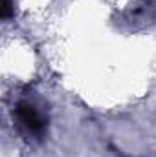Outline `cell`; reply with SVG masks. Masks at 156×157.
<instances>
[{
  "instance_id": "obj_1",
  "label": "cell",
  "mask_w": 156,
  "mask_h": 157,
  "mask_svg": "<svg viewBox=\"0 0 156 157\" xmlns=\"http://www.w3.org/2000/svg\"><path fill=\"white\" fill-rule=\"evenodd\" d=\"M18 124L31 135H39L40 132L44 130V124L46 121L42 119L39 112L35 110V106L28 104V102H22L18 106Z\"/></svg>"
}]
</instances>
